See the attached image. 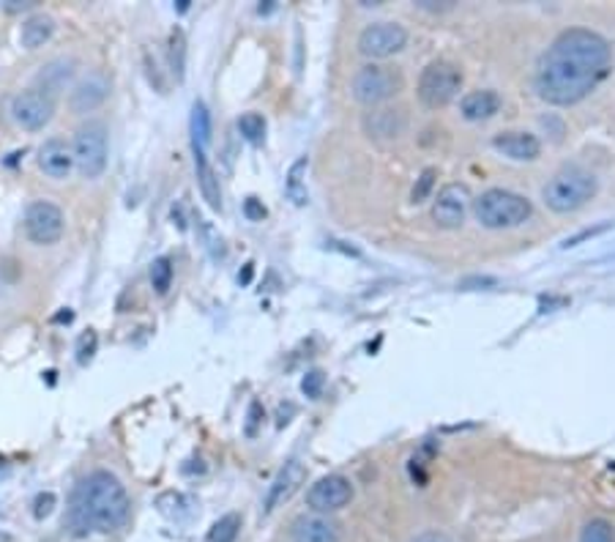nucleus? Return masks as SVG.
<instances>
[{"mask_svg": "<svg viewBox=\"0 0 615 542\" xmlns=\"http://www.w3.org/2000/svg\"><path fill=\"white\" fill-rule=\"evenodd\" d=\"M304 482V466L298 461H291L285 463V468H282L280 474H277V480L271 482V488H268L266 493V504H262V513H273V509H280L282 504L291 502L293 493L302 488Z\"/></svg>", "mask_w": 615, "mask_h": 542, "instance_id": "nucleus-16", "label": "nucleus"}, {"mask_svg": "<svg viewBox=\"0 0 615 542\" xmlns=\"http://www.w3.org/2000/svg\"><path fill=\"white\" fill-rule=\"evenodd\" d=\"M63 230H66V219L63 212L50 203V200H34L28 209H25V236H28L34 244L50 247L55 241H61Z\"/></svg>", "mask_w": 615, "mask_h": 542, "instance_id": "nucleus-8", "label": "nucleus"}, {"mask_svg": "<svg viewBox=\"0 0 615 542\" xmlns=\"http://www.w3.org/2000/svg\"><path fill=\"white\" fill-rule=\"evenodd\" d=\"M52 115H55V99L44 88H25L12 99V118L23 129H44L52 121Z\"/></svg>", "mask_w": 615, "mask_h": 542, "instance_id": "nucleus-9", "label": "nucleus"}, {"mask_svg": "<svg viewBox=\"0 0 615 542\" xmlns=\"http://www.w3.org/2000/svg\"><path fill=\"white\" fill-rule=\"evenodd\" d=\"M110 97V80L102 72H91L88 77H82L80 83L72 91V110L75 113H91L99 104H104V99Z\"/></svg>", "mask_w": 615, "mask_h": 542, "instance_id": "nucleus-17", "label": "nucleus"}, {"mask_svg": "<svg viewBox=\"0 0 615 542\" xmlns=\"http://www.w3.org/2000/svg\"><path fill=\"white\" fill-rule=\"evenodd\" d=\"M435 181H438V171H435V167H427V171L417 178V184H413L410 203H417L419 206V203L430 200V194H433V189H435Z\"/></svg>", "mask_w": 615, "mask_h": 542, "instance_id": "nucleus-28", "label": "nucleus"}, {"mask_svg": "<svg viewBox=\"0 0 615 542\" xmlns=\"http://www.w3.org/2000/svg\"><path fill=\"white\" fill-rule=\"evenodd\" d=\"M39 171L44 173L47 178L52 181H63V178L72 176L75 171V154H72V146L61 138H50L44 146L39 149Z\"/></svg>", "mask_w": 615, "mask_h": 542, "instance_id": "nucleus-14", "label": "nucleus"}, {"mask_svg": "<svg viewBox=\"0 0 615 542\" xmlns=\"http://www.w3.org/2000/svg\"><path fill=\"white\" fill-rule=\"evenodd\" d=\"M129 493L110 471H93L72 493L66 524L75 537H88L91 531H118L129 518Z\"/></svg>", "mask_w": 615, "mask_h": 542, "instance_id": "nucleus-2", "label": "nucleus"}, {"mask_svg": "<svg viewBox=\"0 0 615 542\" xmlns=\"http://www.w3.org/2000/svg\"><path fill=\"white\" fill-rule=\"evenodd\" d=\"M471 192H467L465 184H446L438 192L433 203V219L438 228L444 230H457L462 228L467 217V209H471Z\"/></svg>", "mask_w": 615, "mask_h": 542, "instance_id": "nucleus-12", "label": "nucleus"}, {"mask_svg": "<svg viewBox=\"0 0 615 542\" xmlns=\"http://www.w3.org/2000/svg\"><path fill=\"white\" fill-rule=\"evenodd\" d=\"M613 70V47L591 28H569L536 63L534 88L541 102L572 108L591 97Z\"/></svg>", "mask_w": 615, "mask_h": 542, "instance_id": "nucleus-1", "label": "nucleus"}, {"mask_svg": "<svg viewBox=\"0 0 615 542\" xmlns=\"http://www.w3.org/2000/svg\"><path fill=\"white\" fill-rule=\"evenodd\" d=\"M580 542H615V529L610 520L593 518L582 526Z\"/></svg>", "mask_w": 615, "mask_h": 542, "instance_id": "nucleus-27", "label": "nucleus"}, {"mask_svg": "<svg viewBox=\"0 0 615 542\" xmlns=\"http://www.w3.org/2000/svg\"><path fill=\"white\" fill-rule=\"evenodd\" d=\"M192 151H194V173H197L200 192H203L205 203H208L214 212H219V209H222V187H219L217 173H214V167L208 165L205 149H200V146H192Z\"/></svg>", "mask_w": 615, "mask_h": 542, "instance_id": "nucleus-19", "label": "nucleus"}, {"mask_svg": "<svg viewBox=\"0 0 615 542\" xmlns=\"http://www.w3.org/2000/svg\"><path fill=\"white\" fill-rule=\"evenodd\" d=\"M55 502H57L55 493H50V491L39 493V496H36V502H34V515H36V518H39V520L47 518V515H50L52 509H55Z\"/></svg>", "mask_w": 615, "mask_h": 542, "instance_id": "nucleus-31", "label": "nucleus"}, {"mask_svg": "<svg viewBox=\"0 0 615 542\" xmlns=\"http://www.w3.org/2000/svg\"><path fill=\"white\" fill-rule=\"evenodd\" d=\"M462 70L451 61H433L419 77V102L427 110H444L460 97Z\"/></svg>", "mask_w": 615, "mask_h": 542, "instance_id": "nucleus-5", "label": "nucleus"}, {"mask_svg": "<svg viewBox=\"0 0 615 542\" xmlns=\"http://www.w3.org/2000/svg\"><path fill=\"white\" fill-rule=\"evenodd\" d=\"M244 214L252 219V223H260V219L266 217V206H262V203L257 198H249L244 203Z\"/></svg>", "mask_w": 615, "mask_h": 542, "instance_id": "nucleus-33", "label": "nucleus"}, {"mask_svg": "<svg viewBox=\"0 0 615 542\" xmlns=\"http://www.w3.org/2000/svg\"><path fill=\"white\" fill-rule=\"evenodd\" d=\"M170 70L176 80H183V75H187V36L181 28L170 34Z\"/></svg>", "mask_w": 615, "mask_h": 542, "instance_id": "nucleus-24", "label": "nucleus"}, {"mask_svg": "<svg viewBox=\"0 0 615 542\" xmlns=\"http://www.w3.org/2000/svg\"><path fill=\"white\" fill-rule=\"evenodd\" d=\"M0 542H14L12 534H7V531H0Z\"/></svg>", "mask_w": 615, "mask_h": 542, "instance_id": "nucleus-35", "label": "nucleus"}, {"mask_svg": "<svg viewBox=\"0 0 615 542\" xmlns=\"http://www.w3.org/2000/svg\"><path fill=\"white\" fill-rule=\"evenodd\" d=\"M293 542H339L342 524L323 513H304L293 520Z\"/></svg>", "mask_w": 615, "mask_h": 542, "instance_id": "nucleus-13", "label": "nucleus"}, {"mask_svg": "<svg viewBox=\"0 0 615 542\" xmlns=\"http://www.w3.org/2000/svg\"><path fill=\"white\" fill-rule=\"evenodd\" d=\"M52 34H55V20L47 17V14H34L23 23L20 41H23L25 50H39L52 39Z\"/></svg>", "mask_w": 615, "mask_h": 542, "instance_id": "nucleus-21", "label": "nucleus"}, {"mask_svg": "<svg viewBox=\"0 0 615 542\" xmlns=\"http://www.w3.org/2000/svg\"><path fill=\"white\" fill-rule=\"evenodd\" d=\"M370 138H399L405 131V115L399 110H375L364 121Z\"/></svg>", "mask_w": 615, "mask_h": 542, "instance_id": "nucleus-20", "label": "nucleus"}, {"mask_svg": "<svg viewBox=\"0 0 615 542\" xmlns=\"http://www.w3.org/2000/svg\"><path fill=\"white\" fill-rule=\"evenodd\" d=\"M97 345H99L97 331H88V335L80 337V345H77V360H80V365H88V362L93 360V354H97Z\"/></svg>", "mask_w": 615, "mask_h": 542, "instance_id": "nucleus-30", "label": "nucleus"}, {"mask_svg": "<svg viewBox=\"0 0 615 542\" xmlns=\"http://www.w3.org/2000/svg\"><path fill=\"white\" fill-rule=\"evenodd\" d=\"M473 217L487 230H512L534 217V203L512 189H487L473 200Z\"/></svg>", "mask_w": 615, "mask_h": 542, "instance_id": "nucleus-4", "label": "nucleus"}, {"mask_svg": "<svg viewBox=\"0 0 615 542\" xmlns=\"http://www.w3.org/2000/svg\"><path fill=\"white\" fill-rule=\"evenodd\" d=\"M501 97L490 88H482V91H471L462 97L460 110L465 121H490L501 113Z\"/></svg>", "mask_w": 615, "mask_h": 542, "instance_id": "nucleus-18", "label": "nucleus"}, {"mask_svg": "<svg viewBox=\"0 0 615 542\" xmlns=\"http://www.w3.org/2000/svg\"><path fill=\"white\" fill-rule=\"evenodd\" d=\"M212 140V113L203 102H194L192 108V146L205 149Z\"/></svg>", "mask_w": 615, "mask_h": 542, "instance_id": "nucleus-23", "label": "nucleus"}, {"mask_svg": "<svg viewBox=\"0 0 615 542\" xmlns=\"http://www.w3.org/2000/svg\"><path fill=\"white\" fill-rule=\"evenodd\" d=\"M151 282H154L156 293H167L172 282V261L170 257H156L151 266Z\"/></svg>", "mask_w": 615, "mask_h": 542, "instance_id": "nucleus-29", "label": "nucleus"}, {"mask_svg": "<svg viewBox=\"0 0 615 542\" xmlns=\"http://www.w3.org/2000/svg\"><path fill=\"white\" fill-rule=\"evenodd\" d=\"M302 389H304V394H307V398H318L320 389H323V373H318V370L309 373V376L304 378Z\"/></svg>", "mask_w": 615, "mask_h": 542, "instance_id": "nucleus-32", "label": "nucleus"}, {"mask_svg": "<svg viewBox=\"0 0 615 542\" xmlns=\"http://www.w3.org/2000/svg\"><path fill=\"white\" fill-rule=\"evenodd\" d=\"M492 149L512 162H534L541 154L539 138L530 131H501L492 138Z\"/></svg>", "mask_w": 615, "mask_h": 542, "instance_id": "nucleus-15", "label": "nucleus"}, {"mask_svg": "<svg viewBox=\"0 0 615 542\" xmlns=\"http://www.w3.org/2000/svg\"><path fill=\"white\" fill-rule=\"evenodd\" d=\"M241 138L252 146H260L266 140V118L260 113H244L239 118Z\"/></svg>", "mask_w": 615, "mask_h": 542, "instance_id": "nucleus-25", "label": "nucleus"}, {"mask_svg": "<svg viewBox=\"0 0 615 542\" xmlns=\"http://www.w3.org/2000/svg\"><path fill=\"white\" fill-rule=\"evenodd\" d=\"M597 176L580 165H566L541 189V200L544 206L555 214H575L582 206H588V200L597 194Z\"/></svg>", "mask_w": 615, "mask_h": 542, "instance_id": "nucleus-3", "label": "nucleus"}, {"mask_svg": "<svg viewBox=\"0 0 615 542\" xmlns=\"http://www.w3.org/2000/svg\"><path fill=\"white\" fill-rule=\"evenodd\" d=\"M399 88H402V77L394 70H388V66H381V63H367V66H361L354 75V83H350L354 99L367 104V108L388 102L392 97H397Z\"/></svg>", "mask_w": 615, "mask_h": 542, "instance_id": "nucleus-7", "label": "nucleus"}, {"mask_svg": "<svg viewBox=\"0 0 615 542\" xmlns=\"http://www.w3.org/2000/svg\"><path fill=\"white\" fill-rule=\"evenodd\" d=\"M75 167L82 178H99L107 167V126L99 121H88L80 126L72 143Z\"/></svg>", "mask_w": 615, "mask_h": 542, "instance_id": "nucleus-6", "label": "nucleus"}, {"mask_svg": "<svg viewBox=\"0 0 615 542\" xmlns=\"http://www.w3.org/2000/svg\"><path fill=\"white\" fill-rule=\"evenodd\" d=\"M405 45H408V30L399 23H372L359 36V52L372 61L397 55L405 50Z\"/></svg>", "mask_w": 615, "mask_h": 542, "instance_id": "nucleus-10", "label": "nucleus"}, {"mask_svg": "<svg viewBox=\"0 0 615 542\" xmlns=\"http://www.w3.org/2000/svg\"><path fill=\"white\" fill-rule=\"evenodd\" d=\"M239 531H241V515L230 513L212 526V531H208L205 542H235Z\"/></svg>", "mask_w": 615, "mask_h": 542, "instance_id": "nucleus-26", "label": "nucleus"}, {"mask_svg": "<svg viewBox=\"0 0 615 542\" xmlns=\"http://www.w3.org/2000/svg\"><path fill=\"white\" fill-rule=\"evenodd\" d=\"M413 542H451V540L444 534V531H424V534H419Z\"/></svg>", "mask_w": 615, "mask_h": 542, "instance_id": "nucleus-34", "label": "nucleus"}, {"mask_svg": "<svg viewBox=\"0 0 615 542\" xmlns=\"http://www.w3.org/2000/svg\"><path fill=\"white\" fill-rule=\"evenodd\" d=\"M309 167V160L307 156H302V160L296 162V165L291 167V173H287V194H291V200L296 203V206H304L309 200V192H307V181H304V173H307Z\"/></svg>", "mask_w": 615, "mask_h": 542, "instance_id": "nucleus-22", "label": "nucleus"}, {"mask_svg": "<svg viewBox=\"0 0 615 542\" xmlns=\"http://www.w3.org/2000/svg\"><path fill=\"white\" fill-rule=\"evenodd\" d=\"M354 502V486H350L348 477L342 474H329V477H320L312 488L307 491V504L309 513H339L342 507H348Z\"/></svg>", "mask_w": 615, "mask_h": 542, "instance_id": "nucleus-11", "label": "nucleus"}]
</instances>
